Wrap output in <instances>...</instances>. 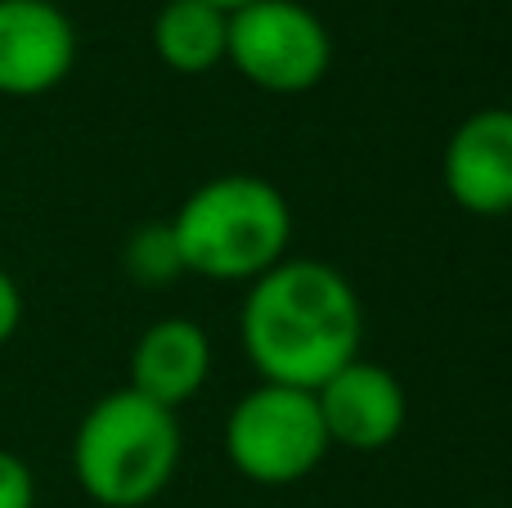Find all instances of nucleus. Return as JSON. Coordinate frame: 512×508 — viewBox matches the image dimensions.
Here are the masks:
<instances>
[{"mask_svg": "<svg viewBox=\"0 0 512 508\" xmlns=\"http://www.w3.org/2000/svg\"><path fill=\"white\" fill-rule=\"evenodd\" d=\"M239 333L261 383L315 392L360 356L364 306L328 261L283 257L248 284Z\"/></svg>", "mask_w": 512, "mask_h": 508, "instance_id": "nucleus-1", "label": "nucleus"}, {"mask_svg": "<svg viewBox=\"0 0 512 508\" xmlns=\"http://www.w3.org/2000/svg\"><path fill=\"white\" fill-rule=\"evenodd\" d=\"M185 275L252 284L288 257L292 207L270 180L234 171L198 185L171 216Z\"/></svg>", "mask_w": 512, "mask_h": 508, "instance_id": "nucleus-2", "label": "nucleus"}, {"mask_svg": "<svg viewBox=\"0 0 512 508\" xmlns=\"http://www.w3.org/2000/svg\"><path fill=\"white\" fill-rule=\"evenodd\" d=\"M180 468V419L149 396L117 387L72 432V477L99 508H144Z\"/></svg>", "mask_w": 512, "mask_h": 508, "instance_id": "nucleus-3", "label": "nucleus"}, {"mask_svg": "<svg viewBox=\"0 0 512 508\" xmlns=\"http://www.w3.org/2000/svg\"><path fill=\"white\" fill-rule=\"evenodd\" d=\"M328 432L315 392L256 383L225 419V459L256 486H292L310 477L328 455Z\"/></svg>", "mask_w": 512, "mask_h": 508, "instance_id": "nucleus-4", "label": "nucleus"}, {"mask_svg": "<svg viewBox=\"0 0 512 508\" xmlns=\"http://www.w3.org/2000/svg\"><path fill=\"white\" fill-rule=\"evenodd\" d=\"M225 63L270 95L315 90L333 68V36L301 0H252L230 14Z\"/></svg>", "mask_w": 512, "mask_h": 508, "instance_id": "nucleus-5", "label": "nucleus"}, {"mask_svg": "<svg viewBox=\"0 0 512 508\" xmlns=\"http://www.w3.org/2000/svg\"><path fill=\"white\" fill-rule=\"evenodd\" d=\"M77 68V27L54 0H0V95H50Z\"/></svg>", "mask_w": 512, "mask_h": 508, "instance_id": "nucleus-6", "label": "nucleus"}, {"mask_svg": "<svg viewBox=\"0 0 512 508\" xmlns=\"http://www.w3.org/2000/svg\"><path fill=\"white\" fill-rule=\"evenodd\" d=\"M315 405L324 419L328 446L346 450H387L409 423V396L391 369L355 356L324 387H315Z\"/></svg>", "mask_w": 512, "mask_h": 508, "instance_id": "nucleus-7", "label": "nucleus"}, {"mask_svg": "<svg viewBox=\"0 0 512 508\" xmlns=\"http://www.w3.org/2000/svg\"><path fill=\"white\" fill-rule=\"evenodd\" d=\"M445 194L472 216L512 212V108H477L454 126L441 158Z\"/></svg>", "mask_w": 512, "mask_h": 508, "instance_id": "nucleus-8", "label": "nucleus"}, {"mask_svg": "<svg viewBox=\"0 0 512 508\" xmlns=\"http://www.w3.org/2000/svg\"><path fill=\"white\" fill-rule=\"evenodd\" d=\"M212 378V338L185 315L149 324L131 351V392L162 410H180Z\"/></svg>", "mask_w": 512, "mask_h": 508, "instance_id": "nucleus-9", "label": "nucleus"}, {"mask_svg": "<svg viewBox=\"0 0 512 508\" xmlns=\"http://www.w3.org/2000/svg\"><path fill=\"white\" fill-rule=\"evenodd\" d=\"M230 14L212 0H167L153 14V54L180 77H203L225 63Z\"/></svg>", "mask_w": 512, "mask_h": 508, "instance_id": "nucleus-10", "label": "nucleus"}, {"mask_svg": "<svg viewBox=\"0 0 512 508\" xmlns=\"http://www.w3.org/2000/svg\"><path fill=\"white\" fill-rule=\"evenodd\" d=\"M122 270L140 288H162L185 275L171 221H149V225H140V230H131V239L122 243Z\"/></svg>", "mask_w": 512, "mask_h": 508, "instance_id": "nucleus-11", "label": "nucleus"}, {"mask_svg": "<svg viewBox=\"0 0 512 508\" xmlns=\"http://www.w3.org/2000/svg\"><path fill=\"white\" fill-rule=\"evenodd\" d=\"M0 508H36V477L14 450H0Z\"/></svg>", "mask_w": 512, "mask_h": 508, "instance_id": "nucleus-12", "label": "nucleus"}, {"mask_svg": "<svg viewBox=\"0 0 512 508\" xmlns=\"http://www.w3.org/2000/svg\"><path fill=\"white\" fill-rule=\"evenodd\" d=\"M18 324H23V288H18V279L9 275L5 266H0V347L18 333Z\"/></svg>", "mask_w": 512, "mask_h": 508, "instance_id": "nucleus-13", "label": "nucleus"}, {"mask_svg": "<svg viewBox=\"0 0 512 508\" xmlns=\"http://www.w3.org/2000/svg\"><path fill=\"white\" fill-rule=\"evenodd\" d=\"M216 9H225V14H234V9H243V5H252V0H212Z\"/></svg>", "mask_w": 512, "mask_h": 508, "instance_id": "nucleus-14", "label": "nucleus"}, {"mask_svg": "<svg viewBox=\"0 0 512 508\" xmlns=\"http://www.w3.org/2000/svg\"><path fill=\"white\" fill-rule=\"evenodd\" d=\"M481 508H504V504H481Z\"/></svg>", "mask_w": 512, "mask_h": 508, "instance_id": "nucleus-15", "label": "nucleus"}]
</instances>
